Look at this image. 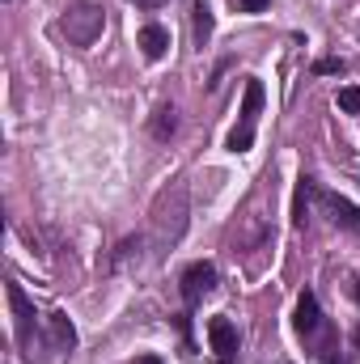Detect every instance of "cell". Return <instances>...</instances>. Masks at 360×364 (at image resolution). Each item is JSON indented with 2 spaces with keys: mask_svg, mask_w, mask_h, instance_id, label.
Listing matches in <instances>:
<instances>
[{
  "mask_svg": "<svg viewBox=\"0 0 360 364\" xmlns=\"http://www.w3.org/2000/svg\"><path fill=\"white\" fill-rule=\"evenodd\" d=\"M318 73H344V64H339V60H322Z\"/></svg>",
  "mask_w": 360,
  "mask_h": 364,
  "instance_id": "obj_16",
  "label": "cell"
},
{
  "mask_svg": "<svg viewBox=\"0 0 360 364\" xmlns=\"http://www.w3.org/2000/svg\"><path fill=\"white\" fill-rule=\"evenodd\" d=\"M136 364H162V360H157V356H140Z\"/></svg>",
  "mask_w": 360,
  "mask_h": 364,
  "instance_id": "obj_17",
  "label": "cell"
},
{
  "mask_svg": "<svg viewBox=\"0 0 360 364\" xmlns=\"http://www.w3.org/2000/svg\"><path fill=\"white\" fill-rule=\"evenodd\" d=\"M47 326H51V343H55L60 352H73V348H77V326L68 322V314H51Z\"/></svg>",
  "mask_w": 360,
  "mask_h": 364,
  "instance_id": "obj_10",
  "label": "cell"
},
{
  "mask_svg": "<svg viewBox=\"0 0 360 364\" xmlns=\"http://www.w3.org/2000/svg\"><path fill=\"white\" fill-rule=\"evenodd\" d=\"M136 4H149V9H153V4H157V0H136Z\"/></svg>",
  "mask_w": 360,
  "mask_h": 364,
  "instance_id": "obj_18",
  "label": "cell"
},
{
  "mask_svg": "<svg viewBox=\"0 0 360 364\" xmlns=\"http://www.w3.org/2000/svg\"><path fill=\"white\" fill-rule=\"evenodd\" d=\"M318 203L327 208L331 225H339V229H348V233H360V208L352 203V199H344V195H331V191H318Z\"/></svg>",
  "mask_w": 360,
  "mask_h": 364,
  "instance_id": "obj_7",
  "label": "cell"
},
{
  "mask_svg": "<svg viewBox=\"0 0 360 364\" xmlns=\"http://www.w3.org/2000/svg\"><path fill=\"white\" fill-rule=\"evenodd\" d=\"M182 229H186V186H174V191H166L162 199H157V208H153V246H157V255H166L174 242L182 237Z\"/></svg>",
  "mask_w": 360,
  "mask_h": 364,
  "instance_id": "obj_1",
  "label": "cell"
},
{
  "mask_svg": "<svg viewBox=\"0 0 360 364\" xmlns=\"http://www.w3.org/2000/svg\"><path fill=\"white\" fill-rule=\"evenodd\" d=\"M242 4V13H263L268 9V0H238Z\"/></svg>",
  "mask_w": 360,
  "mask_h": 364,
  "instance_id": "obj_15",
  "label": "cell"
},
{
  "mask_svg": "<svg viewBox=\"0 0 360 364\" xmlns=\"http://www.w3.org/2000/svg\"><path fill=\"white\" fill-rule=\"evenodd\" d=\"M136 43H140V51H144V60H162V55L170 51V34H166L157 21H149V26L140 30V38H136Z\"/></svg>",
  "mask_w": 360,
  "mask_h": 364,
  "instance_id": "obj_9",
  "label": "cell"
},
{
  "mask_svg": "<svg viewBox=\"0 0 360 364\" xmlns=\"http://www.w3.org/2000/svg\"><path fill=\"white\" fill-rule=\"evenodd\" d=\"M208 343L216 352V364H233L238 360V326L229 318H212L208 322Z\"/></svg>",
  "mask_w": 360,
  "mask_h": 364,
  "instance_id": "obj_6",
  "label": "cell"
},
{
  "mask_svg": "<svg viewBox=\"0 0 360 364\" xmlns=\"http://www.w3.org/2000/svg\"><path fill=\"white\" fill-rule=\"evenodd\" d=\"M309 195H314V182L309 178H301V186H297V225H305V212H309Z\"/></svg>",
  "mask_w": 360,
  "mask_h": 364,
  "instance_id": "obj_13",
  "label": "cell"
},
{
  "mask_svg": "<svg viewBox=\"0 0 360 364\" xmlns=\"http://www.w3.org/2000/svg\"><path fill=\"white\" fill-rule=\"evenodd\" d=\"M318 326H322V309H318V296L305 288L301 296H297V335H318Z\"/></svg>",
  "mask_w": 360,
  "mask_h": 364,
  "instance_id": "obj_8",
  "label": "cell"
},
{
  "mask_svg": "<svg viewBox=\"0 0 360 364\" xmlns=\"http://www.w3.org/2000/svg\"><path fill=\"white\" fill-rule=\"evenodd\" d=\"M174 127H179L174 106H162V110H157V119H153V136H157V140H170V136H174Z\"/></svg>",
  "mask_w": 360,
  "mask_h": 364,
  "instance_id": "obj_12",
  "label": "cell"
},
{
  "mask_svg": "<svg viewBox=\"0 0 360 364\" xmlns=\"http://www.w3.org/2000/svg\"><path fill=\"white\" fill-rule=\"evenodd\" d=\"M212 288H216V267H212V263H191V267L182 272V301H186L191 309H195Z\"/></svg>",
  "mask_w": 360,
  "mask_h": 364,
  "instance_id": "obj_5",
  "label": "cell"
},
{
  "mask_svg": "<svg viewBox=\"0 0 360 364\" xmlns=\"http://www.w3.org/2000/svg\"><path fill=\"white\" fill-rule=\"evenodd\" d=\"M4 292H9L13 318H17V343H21V348L34 356V305H30V296L21 292V284H9Z\"/></svg>",
  "mask_w": 360,
  "mask_h": 364,
  "instance_id": "obj_4",
  "label": "cell"
},
{
  "mask_svg": "<svg viewBox=\"0 0 360 364\" xmlns=\"http://www.w3.org/2000/svg\"><path fill=\"white\" fill-rule=\"evenodd\" d=\"M195 43L199 47H208V38H212V4L208 0H195Z\"/></svg>",
  "mask_w": 360,
  "mask_h": 364,
  "instance_id": "obj_11",
  "label": "cell"
},
{
  "mask_svg": "<svg viewBox=\"0 0 360 364\" xmlns=\"http://www.w3.org/2000/svg\"><path fill=\"white\" fill-rule=\"evenodd\" d=\"M356 296H360V284H356Z\"/></svg>",
  "mask_w": 360,
  "mask_h": 364,
  "instance_id": "obj_19",
  "label": "cell"
},
{
  "mask_svg": "<svg viewBox=\"0 0 360 364\" xmlns=\"http://www.w3.org/2000/svg\"><path fill=\"white\" fill-rule=\"evenodd\" d=\"M259 110H263V81H246V93H242V114H238V127L229 132V149L233 153H246L255 144V132H259Z\"/></svg>",
  "mask_w": 360,
  "mask_h": 364,
  "instance_id": "obj_3",
  "label": "cell"
},
{
  "mask_svg": "<svg viewBox=\"0 0 360 364\" xmlns=\"http://www.w3.org/2000/svg\"><path fill=\"white\" fill-rule=\"evenodd\" d=\"M339 110H348V114H360V90H356V85L339 90Z\"/></svg>",
  "mask_w": 360,
  "mask_h": 364,
  "instance_id": "obj_14",
  "label": "cell"
},
{
  "mask_svg": "<svg viewBox=\"0 0 360 364\" xmlns=\"http://www.w3.org/2000/svg\"><path fill=\"white\" fill-rule=\"evenodd\" d=\"M60 30H64V38H68L73 47H93V43L102 38V30H106V13H102V4H93V0H77V4L64 9Z\"/></svg>",
  "mask_w": 360,
  "mask_h": 364,
  "instance_id": "obj_2",
  "label": "cell"
}]
</instances>
